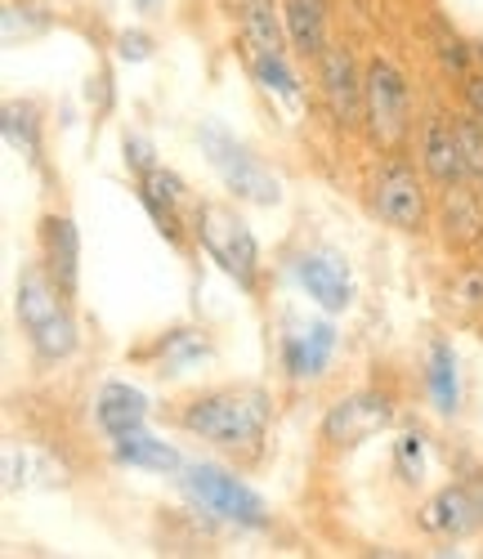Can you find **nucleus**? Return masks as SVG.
<instances>
[{
    "instance_id": "nucleus-1",
    "label": "nucleus",
    "mask_w": 483,
    "mask_h": 559,
    "mask_svg": "<svg viewBox=\"0 0 483 559\" xmlns=\"http://www.w3.org/2000/svg\"><path fill=\"white\" fill-rule=\"evenodd\" d=\"M179 426L224 452H237V448L256 452L264 443V426H269V394L251 390V385L202 394L179 412Z\"/></svg>"
},
{
    "instance_id": "nucleus-2",
    "label": "nucleus",
    "mask_w": 483,
    "mask_h": 559,
    "mask_svg": "<svg viewBox=\"0 0 483 559\" xmlns=\"http://www.w3.org/2000/svg\"><path fill=\"white\" fill-rule=\"evenodd\" d=\"M19 322L32 341V349L45 362H59L76 349V328L59 300V283L40 269H23L19 277Z\"/></svg>"
},
{
    "instance_id": "nucleus-3",
    "label": "nucleus",
    "mask_w": 483,
    "mask_h": 559,
    "mask_svg": "<svg viewBox=\"0 0 483 559\" xmlns=\"http://www.w3.org/2000/svg\"><path fill=\"white\" fill-rule=\"evenodd\" d=\"M184 479V492L198 501L207 515L224 520V524H237V528H269V506L260 492H251L237 475H228L224 465H211V461H192L179 471Z\"/></svg>"
},
{
    "instance_id": "nucleus-4",
    "label": "nucleus",
    "mask_w": 483,
    "mask_h": 559,
    "mask_svg": "<svg viewBox=\"0 0 483 559\" xmlns=\"http://www.w3.org/2000/svg\"><path fill=\"white\" fill-rule=\"evenodd\" d=\"M202 139V153L207 162L215 166V175L224 179V189L241 202H256V206H278L282 202V179L247 148V144H237V139L228 130H220L215 121H207L198 130Z\"/></svg>"
},
{
    "instance_id": "nucleus-5",
    "label": "nucleus",
    "mask_w": 483,
    "mask_h": 559,
    "mask_svg": "<svg viewBox=\"0 0 483 559\" xmlns=\"http://www.w3.org/2000/svg\"><path fill=\"white\" fill-rule=\"evenodd\" d=\"M192 233H198V242L207 247V255L233 277L241 292H256L260 251H256L251 228L237 219V211L215 206V202H202L198 211H192Z\"/></svg>"
},
{
    "instance_id": "nucleus-6",
    "label": "nucleus",
    "mask_w": 483,
    "mask_h": 559,
    "mask_svg": "<svg viewBox=\"0 0 483 559\" xmlns=\"http://www.w3.org/2000/svg\"><path fill=\"white\" fill-rule=\"evenodd\" d=\"M363 81H367V130L380 148H394L408 134V81L390 59H372Z\"/></svg>"
},
{
    "instance_id": "nucleus-7",
    "label": "nucleus",
    "mask_w": 483,
    "mask_h": 559,
    "mask_svg": "<svg viewBox=\"0 0 483 559\" xmlns=\"http://www.w3.org/2000/svg\"><path fill=\"white\" fill-rule=\"evenodd\" d=\"M322 59V99H327V112L341 130H354L358 121H367V81L358 76L354 68V55L345 45H327L318 55Z\"/></svg>"
},
{
    "instance_id": "nucleus-8",
    "label": "nucleus",
    "mask_w": 483,
    "mask_h": 559,
    "mask_svg": "<svg viewBox=\"0 0 483 559\" xmlns=\"http://www.w3.org/2000/svg\"><path fill=\"white\" fill-rule=\"evenodd\" d=\"M394 421V403L385 394H372V390H358L350 399H341L327 421H322V439L335 443V448H354V443H367L372 435H380L385 426Z\"/></svg>"
},
{
    "instance_id": "nucleus-9",
    "label": "nucleus",
    "mask_w": 483,
    "mask_h": 559,
    "mask_svg": "<svg viewBox=\"0 0 483 559\" xmlns=\"http://www.w3.org/2000/svg\"><path fill=\"white\" fill-rule=\"evenodd\" d=\"M372 206L385 224H394L403 233H416L425 224V193H421V183L408 166H385L376 175V189H372Z\"/></svg>"
},
{
    "instance_id": "nucleus-10",
    "label": "nucleus",
    "mask_w": 483,
    "mask_h": 559,
    "mask_svg": "<svg viewBox=\"0 0 483 559\" xmlns=\"http://www.w3.org/2000/svg\"><path fill=\"white\" fill-rule=\"evenodd\" d=\"M296 283L309 292V300H318L327 313H345L354 300V277L350 264L335 251H305L296 260Z\"/></svg>"
},
{
    "instance_id": "nucleus-11",
    "label": "nucleus",
    "mask_w": 483,
    "mask_h": 559,
    "mask_svg": "<svg viewBox=\"0 0 483 559\" xmlns=\"http://www.w3.org/2000/svg\"><path fill=\"white\" fill-rule=\"evenodd\" d=\"M421 162H425L429 179L444 183V189H457V183L470 175L466 157H461L457 121H448V117H429L425 121V130H421Z\"/></svg>"
},
{
    "instance_id": "nucleus-12",
    "label": "nucleus",
    "mask_w": 483,
    "mask_h": 559,
    "mask_svg": "<svg viewBox=\"0 0 483 559\" xmlns=\"http://www.w3.org/2000/svg\"><path fill=\"white\" fill-rule=\"evenodd\" d=\"M94 421H99V430L108 439L143 430V421H149V399H143L134 385H126V381H113V385L99 390V399H94Z\"/></svg>"
},
{
    "instance_id": "nucleus-13",
    "label": "nucleus",
    "mask_w": 483,
    "mask_h": 559,
    "mask_svg": "<svg viewBox=\"0 0 483 559\" xmlns=\"http://www.w3.org/2000/svg\"><path fill=\"white\" fill-rule=\"evenodd\" d=\"M139 198L149 206V215L157 219V228L170 242H179V206H184V179L166 166H153L139 175Z\"/></svg>"
},
{
    "instance_id": "nucleus-14",
    "label": "nucleus",
    "mask_w": 483,
    "mask_h": 559,
    "mask_svg": "<svg viewBox=\"0 0 483 559\" xmlns=\"http://www.w3.org/2000/svg\"><path fill=\"white\" fill-rule=\"evenodd\" d=\"M45 269L59 283L63 296L76 292V273H81V238L76 224L68 215H50L45 219Z\"/></svg>"
},
{
    "instance_id": "nucleus-15",
    "label": "nucleus",
    "mask_w": 483,
    "mask_h": 559,
    "mask_svg": "<svg viewBox=\"0 0 483 559\" xmlns=\"http://www.w3.org/2000/svg\"><path fill=\"white\" fill-rule=\"evenodd\" d=\"M331 349H335L331 322H314V328H305V332L282 341V362H286V371H292L296 381H309V377H322V371H327Z\"/></svg>"
},
{
    "instance_id": "nucleus-16",
    "label": "nucleus",
    "mask_w": 483,
    "mask_h": 559,
    "mask_svg": "<svg viewBox=\"0 0 483 559\" xmlns=\"http://www.w3.org/2000/svg\"><path fill=\"white\" fill-rule=\"evenodd\" d=\"M237 23L251 55H286L282 5H273V0H237Z\"/></svg>"
},
{
    "instance_id": "nucleus-17",
    "label": "nucleus",
    "mask_w": 483,
    "mask_h": 559,
    "mask_svg": "<svg viewBox=\"0 0 483 559\" xmlns=\"http://www.w3.org/2000/svg\"><path fill=\"white\" fill-rule=\"evenodd\" d=\"M421 524L429 533H448V537H466L483 524L479 501L470 497V488H444L439 497H429L421 510Z\"/></svg>"
},
{
    "instance_id": "nucleus-18",
    "label": "nucleus",
    "mask_w": 483,
    "mask_h": 559,
    "mask_svg": "<svg viewBox=\"0 0 483 559\" xmlns=\"http://www.w3.org/2000/svg\"><path fill=\"white\" fill-rule=\"evenodd\" d=\"M113 456H117L121 465H130V471H157V475H175V471H184L179 452H175L166 439L149 435V430H130V435L113 439Z\"/></svg>"
},
{
    "instance_id": "nucleus-19",
    "label": "nucleus",
    "mask_w": 483,
    "mask_h": 559,
    "mask_svg": "<svg viewBox=\"0 0 483 559\" xmlns=\"http://www.w3.org/2000/svg\"><path fill=\"white\" fill-rule=\"evenodd\" d=\"M282 23L301 55L327 50V0H282Z\"/></svg>"
},
{
    "instance_id": "nucleus-20",
    "label": "nucleus",
    "mask_w": 483,
    "mask_h": 559,
    "mask_svg": "<svg viewBox=\"0 0 483 559\" xmlns=\"http://www.w3.org/2000/svg\"><path fill=\"white\" fill-rule=\"evenodd\" d=\"M63 484V465H55L36 448H10L5 452V488H59Z\"/></svg>"
},
{
    "instance_id": "nucleus-21",
    "label": "nucleus",
    "mask_w": 483,
    "mask_h": 559,
    "mask_svg": "<svg viewBox=\"0 0 483 559\" xmlns=\"http://www.w3.org/2000/svg\"><path fill=\"white\" fill-rule=\"evenodd\" d=\"M425 385H429V399L444 416H452L461 407V381H457V354L452 345H434L429 349V371H425Z\"/></svg>"
},
{
    "instance_id": "nucleus-22",
    "label": "nucleus",
    "mask_w": 483,
    "mask_h": 559,
    "mask_svg": "<svg viewBox=\"0 0 483 559\" xmlns=\"http://www.w3.org/2000/svg\"><path fill=\"white\" fill-rule=\"evenodd\" d=\"M444 228H448V242H457V247H470V242H479V228H483V219H479V202L461 189L448 193V206H444Z\"/></svg>"
},
{
    "instance_id": "nucleus-23",
    "label": "nucleus",
    "mask_w": 483,
    "mask_h": 559,
    "mask_svg": "<svg viewBox=\"0 0 483 559\" xmlns=\"http://www.w3.org/2000/svg\"><path fill=\"white\" fill-rule=\"evenodd\" d=\"M251 76L269 90V95L296 104L301 99V81L292 72V63H286V55H251Z\"/></svg>"
},
{
    "instance_id": "nucleus-24",
    "label": "nucleus",
    "mask_w": 483,
    "mask_h": 559,
    "mask_svg": "<svg viewBox=\"0 0 483 559\" xmlns=\"http://www.w3.org/2000/svg\"><path fill=\"white\" fill-rule=\"evenodd\" d=\"M202 358H211V345L198 332H175L162 341V371H170V377H179L184 367L202 362Z\"/></svg>"
},
{
    "instance_id": "nucleus-25",
    "label": "nucleus",
    "mask_w": 483,
    "mask_h": 559,
    "mask_svg": "<svg viewBox=\"0 0 483 559\" xmlns=\"http://www.w3.org/2000/svg\"><path fill=\"white\" fill-rule=\"evenodd\" d=\"M457 139H461V157L470 179H483V121L470 112L466 121H457Z\"/></svg>"
},
{
    "instance_id": "nucleus-26",
    "label": "nucleus",
    "mask_w": 483,
    "mask_h": 559,
    "mask_svg": "<svg viewBox=\"0 0 483 559\" xmlns=\"http://www.w3.org/2000/svg\"><path fill=\"white\" fill-rule=\"evenodd\" d=\"M5 139H10L14 148H23V153H36V112L10 104L5 108Z\"/></svg>"
},
{
    "instance_id": "nucleus-27",
    "label": "nucleus",
    "mask_w": 483,
    "mask_h": 559,
    "mask_svg": "<svg viewBox=\"0 0 483 559\" xmlns=\"http://www.w3.org/2000/svg\"><path fill=\"white\" fill-rule=\"evenodd\" d=\"M399 465H403V475H408V479L421 475V435H408V439L399 443Z\"/></svg>"
},
{
    "instance_id": "nucleus-28",
    "label": "nucleus",
    "mask_w": 483,
    "mask_h": 559,
    "mask_svg": "<svg viewBox=\"0 0 483 559\" xmlns=\"http://www.w3.org/2000/svg\"><path fill=\"white\" fill-rule=\"evenodd\" d=\"M126 162H130V166H134L139 175L157 166V162H153V148H149V144H143V139H126Z\"/></svg>"
},
{
    "instance_id": "nucleus-29",
    "label": "nucleus",
    "mask_w": 483,
    "mask_h": 559,
    "mask_svg": "<svg viewBox=\"0 0 483 559\" xmlns=\"http://www.w3.org/2000/svg\"><path fill=\"white\" fill-rule=\"evenodd\" d=\"M121 59H130V63L149 59V36H143V32H126L121 36Z\"/></svg>"
},
{
    "instance_id": "nucleus-30",
    "label": "nucleus",
    "mask_w": 483,
    "mask_h": 559,
    "mask_svg": "<svg viewBox=\"0 0 483 559\" xmlns=\"http://www.w3.org/2000/svg\"><path fill=\"white\" fill-rule=\"evenodd\" d=\"M466 104H470V112L483 121V76H470V81H466Z\"/></svg>"
},
{
    "instance_id": "nucleus-31",
    "label": "nucleus",
    "mask_w": 483,
    "mask_h": 559,
    "mask_svg": "<svg viewBox=\"0 0 483 559\" xmlns=\"http://www.w3.org/2000/svg\"><path fill=\"white\" fill-rule=\"evenodd\" d=\"M461 292L470 296V305H483V273H470L466 283H461Z\"/></svg>"
},
{
    "instance_id": "nucleus-32",
    "label": "nucleus",
    "mask_w": 483,
    "mask_h": 559,
    "mask_svg": "<svg viewBox=\"0 0 483 559\" xmlns=\"http://www.w3.org/2000/svg\"><path fill=\"white\" fill-rule=\"evenodd\" d=\"M479 59H483V45H479Z\"/></svg>"
}]
</instances>
